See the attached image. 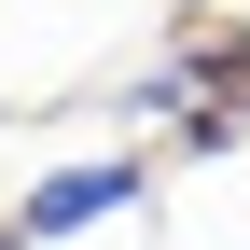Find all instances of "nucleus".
I'll return each instance as SVG.
<instances>
[{"instance_id": "obj_1", "label": "nucleus", "mask_w": 250, "mask_h": 250, "mask_svg": "<svg viewBox=\"0 0 250 250\" xmlns=\"http://www.w3.org/2000/svg\"><path fill=\"white\" fill-rule=\"evenodd\" d=\"M139 195H153V167H139V153H83V167H42L14 208H0V250H56V236H98V223H125Z\"/></svg>"}]
</instances>
